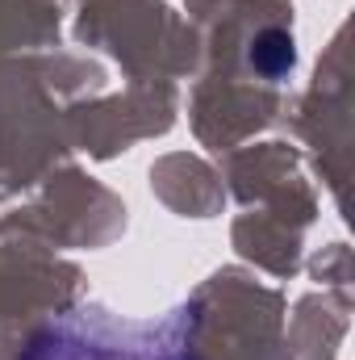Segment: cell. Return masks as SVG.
Returning a JSON list of instances; mask_svg holds the SVG:
<instances>
[{
  "instance_id": "cell-1",
  "label": "cell",
  "mask_w": 355,
  "mask_h": 360,
  "mask_svg": "<svg viewBox=\"0 0 355 360\" xmlns=\"http://www.w3.org/2000/svg\"><path fill=\"white\" fill-rule=\"evenodd\" d=\"M251 63L264 72V76H284V72H293V63H297V51H293V38L284 34V30H267L260 34L255 42H251Z\"/></svg>"
}]
</instances>
